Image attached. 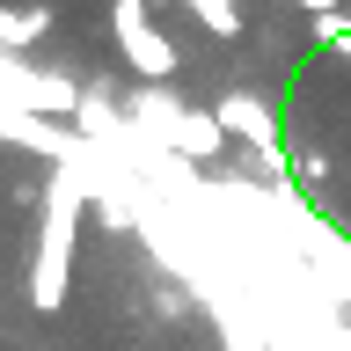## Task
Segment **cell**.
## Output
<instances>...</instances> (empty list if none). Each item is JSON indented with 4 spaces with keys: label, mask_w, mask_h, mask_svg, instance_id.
<instances>
[{
    "label": "cell",
    "mask_w": 351,
    "mask_h": 351,
    "mask_svg": "<svg viewBox=\"0 0 351 351\" xmlns=\"http://www.w3.org/2000/svg\"><path fill=\"white\" fill-rule=\"evenodd\" d=\"M95 161V154H88ZM81 213H88V176L81 161L51 169L44 183V227H37V263H29V307H66V285H73V241H81Z\"/></svg>",
    "instance_id": "6da1fadb"
},
{
    "label": "cell",
    "mask_w": 351,
    "mask_h": 351,
    "mask_svg": "<svg viewBox=\"0 0 351 351\" xmlns=\"http://www.w3.org/2000/svg\"><path fill=\"white\" fill-rule=\"evenodd\" d=\"M117 103H125V117L147 132L154 147L183 154V161H213V154L227 147V132H219L213 110H191L183 95H169V88H132V95H117Z\"/></svg>",
    "instance_id": "7a4b0ae2"
},
{
    "label": "cell",
    "mask_w": 351,
    "mask_h": 351,
    "mask_svg": "<svg viewBox=\"0 0 351 351\" xmlns=\"http://www.w3.org/2000/svg\"><path fill=\"white\" fill-rule=\"evenodd\" d=\"M213 117H219V132L227 139H241L249 147V161H256L271 183H285V139H278V110L263 103V95H249V88H227L213 103Z\"/></svg>",
    "instance_id": "3957f363"
},
{
    "label": "cell",
    "mask_w": 351,
    "mask_h": 351,
    "mask_svg": "<svg viewBox=\"0 0 351 351\" xmlns=\"http://www.w3.org/2000/svg\"><path fill=\"white\" fill-rule=\"evenodd\" d=\"M110 29H117V44H125V59H132L139 81H147V88H169V73L183 66V51L154 29V8H147V0H117V8H110Z\"/></svg>",
    "instance_id": "277c9868"
},
{
    "label": "cell",
    "mask_w": 351,
    "mask_h": 351,
    "mask_svg": "<svg viewBox=\"0 0 351 351\" xmlns=\"http://www.w3.org/2000/svg\"><path fill=\"white\" fill-rule=\"evenodd\" d=\"M51 29V8H0V59H22V44Z\"/></svg>",
    "instance_id": "5b68a950"
},
{
    "label": "cell",
    "mask_w": 351,
    "mask_h": 351,
    "mask_svg": "<svg viewBox=\"0 0 351 351\" xmlns=\"http://www.w3.org/2000/svg\"><path fill=\"white\" fill-rule=\"evenodd\" d=\"M183 8H191L205 29H219V37H241V8L234 0H183Z\"/></svg>",
    "instance_id": "8992f818"
},
{
    "label": "cell",
    "mask_w": 351,
    "mask_h": 351,
    "mask_svg": "<svg viewBox=\"0 0 351 351\" xmlns=\"http://www.w3.org/2000/svg\"><path fill=\"white\" fill-rule=\"evenodd\" d=\"M293 8H307V15H329V8H337V0H293Z\"/></svg>",
    "instance_id": "52a82bcc"
},
{
    "label": "cell",
    "mask_w": 351,
    "mask_h": 351,
    "mask_svg": "<svg viewBox=\"0 0 351 351\" xmlns=\"http://www.w3.org/2000/svg\"><path fill=\"white\" fill-rule=\"evenodd\" d=\"M337 59H351V29H344V44H337Z\"/></svg>",
    "instance_id": "ba28073f"
},
{
    "label": "cell",
    "mask_w": 351,
    "mask_h": 351,
    "mask_svg": "<svg viewBox=\"0 0 351 351\" xmlns=\"http://www.w3.org/2000/svg\"><path fill=\"white\" fill-rule=\"evenodd\" d=\"M147 8H169V0H147Z\"/></svg>",
    "instance_id": "9c48e42d"
},
{
    "label": "cell",
    "mask_w": 351,
    "mask_h": 351,
    "mask_svg": "<svg viewBox=\"0 0 351 351\" xmlns=\"http://www.w3.org/2000/svg\"><path fill=\"white\" fill-rule=\"evenodd\" d=\"M234 8H241V0H234Z\"/></svg>",
    "instance_id": "30bf717a"
}]
</instances>
